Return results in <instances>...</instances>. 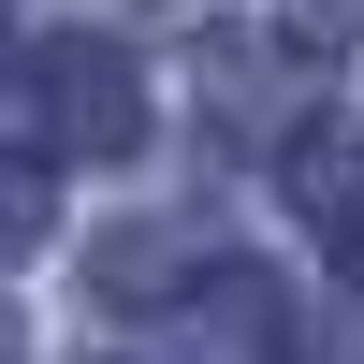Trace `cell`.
Segmentation results:
<instances>
[]
</instances>
